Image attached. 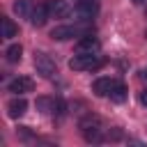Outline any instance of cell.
I'll return each instance as SVG.
<instances>
[{
  "label": "cell",
  "instance_id": "4",
  "mask_svg": "<svg viewBox=\"0 0 147 147\" xmlns=\"http://www.w3.org/2000/svg\"><path fill=\"white\" fill-rule=\"evenodd\" d=\"M99 48H101V44L92 34H83L76 41V53H99Z\"/></svg>",
  "mask_w": 147,
  "mask_h": 147
},
{
  "label": "cell",
  "instance_id": "2",
  "mask_svg": "<svg viewBox=\"0 0 147 147\" xmlns=\"http://www.w3.org/2000/svg\"><path fill=\"white\" fill-rule=\"evenodd\" d=\"M99 67H103V57H99L96 53H76L69 60V69L74 71H92Z\"/></svg>",
  "mask_w": 147,
  "mask_h": 147
},
{
  "label": "cell",
  "instance_id": "16",
  "mask_svg": "<svg viewBox=\"0 0 147 147\" xmlns=\"http://www.w3.org/2000/svg\"><path fill=\"white\" fill-rule=\"evenodd\" d=\"M16 32H18V28L14 25V21L7 18V16H2V37L5 39H11V37H16Z\"/></svg>",
  "mask_w": 147,
  "mask_h": 147
},
{
  "label": "cell",
  "instance_id": "15",
  "mask_svg": "<svg viewBox=\"0 0 147 147\" xmlns=\"http://www.w3.org/2000/svg\"><path fill=\"white\" fill-rule=\"evenodd\" d=\"M34 106H37V110H39V113L48 115V113H53V108H55V99H51V96H37Z\"/></svg>",
  "mask_w": 147,
  "mask_h": 147
},
{
  "label": "cell",
  "instance_id": "10",
  "mask_svg": "<svg viewBox=\"0 0 147 147\" xmlns=\"http://www.w3.org/2000/svg\"><path fill=\"white\" fill-rule=\"evenodd\" d=\"M113 83H115V78H108V76H103V78H96V80L92 83V92H94L96 96H108V92H110Z\"/></svg>",
  "mask_w": 147,
  "mask_h": 147
},
{
  "label": "cell",
  "instance_id": "6",
  "mask_svg": "<svg viewBox=\"0 0 147 147\" xmlns=\"http://www.w3.org/2000/svg\"><path fill=\"white\" fill-rule=\"evenodd\" d=\"M46 5H48L51 16H55V18H67L71 14V5L67 0H46Z\"/></svg>",
  "mask_w": 147,
  "mask_h": 147
},
{
  "label": "cell",
  "instance_id": "19",
  "mask_svg": "<svg viewBox=\"0 0 147 147\" xmlns=\"http://www.w3.org/2000/svg\"><path fill=\"white\" fill-rule=\"evenodd\" d=\"M122 138H124V133H122L119 129H110L108 136H106V140H113V142H115V140H122Z\"/></svg>",
  "mask_w": 147,
  "mask_h": 147
},
{
  "label": "cell",
  "instance_id": "11",
  "mask_svg": "<svg viewBox=\"0 0 147 147\" xmlns=\"http://www.w3.org/2000/svg\"><path fill=\"white\" fill-rule=\"evenodd\" d=\"M108 99L115 101V103H122V101L126 99V85H124L122 80H115L113 87H110V92H108Z\"/></svg>",
  "mask_w": 147,
  "mask_h": 147
},
{
  "label": "cell",
  "instance_id": "20",
  "mask_svg": "<svg viewBox=\"0 0 147 147\" xmlns=\"http://www.w3.org/2000/svg\"><path fill=\"white\" fill-rule=\"evenodd\" d=\"M140 103H142V106H147V90H142V92H140Z\"/></svg>",
  "mask_w": 147,
  "mask_h": 147
},
{
  "label": "cell",
  "instance_id": "7",
  "mask_svg": "<svg viewBox=\"0 0 147 147\" xmlns=\"http://www.w3.org/2000/svg\"><path fill=\"white\" fill-rule=\"evenodd\" d=\"M48 16H51L48 5H46V2H39V5H34V11H32V16H30V23H32L34 28H44L46 21H48Z\"/></svg>",
  "mask_w": 147,
  "mask_h": 147
},
{
  "label": "cell",
  "instance_id": "9",
  "mask_svg": "<svg viewBox=\"0 0 147 147\" xmlns=\"http://www.w3.org/2000/svg\"><path fill=\"white\" fill-rule=\"evenodd\" d=\"M76 11H78V14L87 21V18H92V16L99 11V0H78Z\"/></svg>",
  "mask_w": 147,
  "mask_h": 147
},
{
  "label": "cell",
  "instance_id": "12",
  "mask_svg": "<svg viewBox=\"0 0 147 147\" xmlns=\"http://www.w3.org/2000/svg\"><path fill=\"white\" fill-rule=\"evenodd\" d=\"M14 11H16L21 18H30L32 11H34V2H32V0H16V2H14Z\"/></svg>",
  "mask_w": 147,
  "mask_h": 147
},
{
  "label": "cell",
  "instance_id": "21",
  "mask_svg": "<svg viewBox=\"0 0 147 147\" xmlns=\"http://www.w3.org/2000/svg\"><path fill=\"white\" fill-rule=\"evenodd\" d=\"M131 2H136V5H138V2H142V0H131Z\"/></svg>",
  "mask_w": 147,
  "mask_h": 147
},
{
  "label": "cell",
  "instance_id": "5",
  "mask_svg": "<svg viewBox=\"0 0 147 147\" xmlns=\"http://www.w3.org/2000/svg\"><path fill=\"white\" fill-rule=\"evenodd\" d=\"M7 87H9V92H14V94H25V92H32V90H34V80L28 78V76H18V78H14Z\"/></svg>",
  "mask_w": 147,
  "mask_h": 147
},
{
  "label": "cell",
  "instance_id": "3",
  "mask_svg": "<svg viewBox=\"0 0 147 147\" xmlns=\"http://www.w3.org/2000/svg\"><path fill=\"white\" fill-rule=\"evenodd\" d=\"M32 64H34V69H37V74H39L41 78H53V76L57 74V67H55L53 57H51L48 53H44V51H34Z\"/></svg>",
  "mask_w": 147,
  "mask_h": 147
},
{
  "label": "cell",
  "instance_id": "1",
  "mask_svg": "<svg viewBox=\"0 0 147 147\" xmlns=\"http://www.w3.org/2000/svg\"><path fill=\"white\" fill-rule=\"evenodd\" d=\"M92 32V25L90 23H74V25H57L51 30V37L55 41H67V39H74V37H83V34H90Z\"/></svg>",
  "mask_w": 147,
  "mask_h": 147
},
{
  "label": "cell",
  "instance_id": "18",
  "mask_svg": "<svg viewBox=\"0 0 147 147\" xmlns=\"http://www.w3.org/2000/svg\"><path fill=\"white\" fill-rule=\"evenodd\" d=\"M67 113V103L62 101V99H55V108H53V115H57V117H62Z\"/></svg>",
  "mask_w": 147,
  "mask_h": 147
},
{
  "label": "cell",
  "instance_id": "14",
  "mask_svg": "<svg viewBox=\"0 0 147 147\" xmlns=\"http://www.w3.org/2000/svg\"><path fill=\"white\" fill-rule=\"evenodd\" d=\"M21 55H23V46H21V44H11V46H7V51H5V60H7L9 64L21 62Z\"/></svg>",
  "mask_w": 147,
  "mask_h": 147
},
{
  "label": "cell",
  "instance_id": "22",
  "mask_svg": "<svg viewBox=\"0 0 147 147\" xmlns=\"http://www.w3.org/2000/svg\"><path fill=\"white\" fill-rule=\"evenodd\" d=\"M145 37H147V30H145Z\"/></svg>",
  "mask_w": 147,
  "mask_h": 147
},
{
  "label": "cell",
  "instance_id": "17",
  "mask_svg": "<svg viewBox=\"0 0 147 147\" xmlns=\"http://www.w3.org/2000/svg\"><path fill=\"white\" fill-rule=\"evenodd\" d=\"M83 136H85V140H87V142H101V140H103L101 129H85V131H83Z\"/></svg>",
  "mask_w": 147,
  "mask_h": 147
},
{
  "label": "cell",
  "instance_id": "13",
  "mask_svg": "<svg viewBox=\"0 0 147 147\" xmlns=\"http://www.w3.org/2000/svg\"><path fill=\"white\" fill-rule=\"evenodd\" d=\"M78 129H80V131H85V129H101V117H99V115H92V113H87L85 117H80V122H78Z\"/></svg>",
  "mask_w": 147,
  "mask_h": 147
},
{
  "label": "cell",
  "instance_id": "8",
  "mask_svg": "<svg viewBox=\"0 0 147 147\" xmlns=\"http://www.w3.org/2000/svg\"><path fill=\"white\" fill-rule=\"evenodd\" d=\"M25 110H28V101L23 99V94H16L9 103H7V113H9V117H23L25 115Z\"/></svg>",
  "mask_w": 147,
  "mask_h": 147
}]
</instances>
